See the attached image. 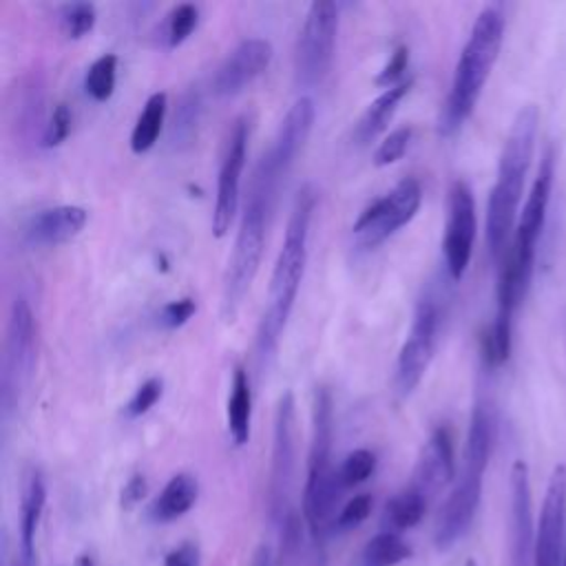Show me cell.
Wrapping results in <instances>:
<instances>
[{
    "instance_id": "35",
    "label": "cell",
    "mask_w": 566,
    "mask_h": 566,
    "mask_svg": "<svg viewBox=\"0 0 566 566\" xmlns=\"http://www.w3.org/2000/svg\"><path fill=\"white\" fill-rule=\"evenodd\" d=\"M161 391H164V380L161 378H148L144 380L135 394L130 396V400L124 405V413L126 418H139L144 416L146 411H150V407L161 398Z\"/></svg>"
},
{
    "instance_id": "28",
    "label": "cell",
    "mask_w": 566,
    "mask_h": 566,
    "mask_svg": "<svg viewBox=\"0 0 566 566\" xmlns=\"http://www.w3.org/2000/svg\"><path fill=\"white\" fill-rule=\"evenodd\" d=\"M303 517L290 509L281 520L279 548L274 555L276 566H301L303 564Z\"/></svg>"
},
{
    "instance_id": "36",
    "label": "cell",
    "mask_w": 566,
    "mask_h": 566,
    "mask_svg": "<svg viewBox=\"0 0 566 566\" xmlns=\"http://www.w3.org/2000/svg\"><path fill=\"white\" fill-rule=\"evenodd\" d=\"M69 133H71V108H69V104L60 102V104H55L49 122L44 124L40 146L55 148L69 137Z\"/></svg>"
},
{
    "instance_id": "40",
    "label": "cell",
    "mask_w": 566,
    "mask_h": 566,
    "mask_svg": "<svg viewBox=\"0 0 566 566\" xmlns=\"http://www.w3.org/2000/svg\"><path fill=\"white\" fill-rule=\"evenodd\" d=\"M148 493V482L142 473H135L128 478V482L122 486V493H119V504L122 509H133L135 504H139Z\"/></svg>"
},
{
    "instance_id": "6",
    "label": "cell",
    "mask_w": 566,
    "mask_h": 566,
    "mask_svg": "<svg viewBox=\"0 0 566 566\" xmlns=\"http://www.w3.org/2000/svg\"><path fill=\"white\" fill-rule=\"evenodd\" d=\"M493 440H495L493 413L489 405L478 402L469 420L460 478L436 517L433 544L438 551H449L469 531L475 517V511L480 506L482 480L493 451Z\"/></svg>"
},
{
    "instance_id": "31",
    "label": "cell",
    "mask_w": 566,
    "mask_h": 566,
    "mask_svg": "<svg viewBox=\"0 0 566 566\" xmlns=\"http://www.w3.org/2000/svg\"><path fill=\"white\" fill-rule=\"evenodd\" d=\"M197 20H199V9L190 2H184V4H177L168 15H166V22H164V40H166V46L168 49H175L179 46L197 27Z\"/></svg>"
},
{
    "instance_id": "12",
    "label": "cell",
    "mask_w": 566,
    "mask_h": 566,
    "mask_svg": "<svg viewBox=\"0 0 566 566\" xmlns=\"http://www.w3.org/2000/svg\"><path fill=\"white\" fill-rule=\"evenodd\" d=\"M475 230L478 217L473 192L462 179H455L447 195V221L442 239L444 265L453 281H460L469 268L475 243Z\"/></svg>"
},
{
    "instance_id": "42",
    "label": "cell",
    "mask_w": 566,
    "mask_h": 566,
    "mask_svg": "<svg viewBox=\"0 0 566 566\" xmlns=\"http://www.w3.org/2000/svg\"><path fill=\"white\" fill-rule=\"evenodd\" d=\"M250 566H276V564H274V553H272V548H270L268 544H259L256 551H254V555H252Z\"/></svg>"
},
{
    "instance_id": "24",
    "label": "cell",
    "mask_w": 566,
    "mask_h": 566,
    "mask_svg": "<svg viewBox=\"0 0 566 566\" xmlns=\"http://www.w3.org/2000/svg\"><path fill=\"white\" fill-rule=\"evenodd\" d=\"M166 106H168V97L164 91H157L146 99V104L133 126V133H130V150L135 155H142L155 146V142L164 128Z\"/></svg>"
},
{
    "instance_id": "26",
    "label": "cell",
    "mask_w": 566,
    "mask_h": 566,
    "mask_svg": "<svg viewBox=\"0 0 566 566\" xmlns=\"http://www.w3.org/2000/svg\"><path fill=\"white\" fill-rule=\"evenodd\" d=\"M411 546L402 542L396 533H378L374 535L363 553H360V564L363 566H396L405 559L411 557Z\"/></svg>"
},
{
    "instance_id": "22",
    "label": "cell",
    "mask_w": 566,
    "mask_h": 566,
    "mask_svg": "<svg viewBox=\"0 0 566 566\" xmlns=\"http://www.w3.org/2000/svg\"><path fill=\"white\" fill-rule=\"evenodd\" d=\"M199 497V484L197 478L190 473H177L172 475L161 493L150 504V517L155 522H172L181 515H186Z\"/></svg>"
},
{
    "instance_id": "7",
    "label": "cell",
    "mask_w": 566,
    "mask_h": 566,
    "mask_svg": "<svg viewBox=\"0 0 566 566\" xmlns=\"http://www.w3.org/2000/svg\"><path fill=\"white\" fill-rule=\"evenodd\" d=\"M35 367V321L27 298L18 296L11 303L4 345H2V365H0V407L2 416L9 418L15 407L22 402L24 391L33 378Z\"/></svg>"
},
{
    "instance_id": "5",
    "label": "cell",
    "mask_w": 566,
    "mask_h": 566,
    "mask_svg": "<svg viewBox=\"0 0 566 566\" xmlns=\"http://www.w3.org/2000/svg\"><path fill=\"white\" fill-rule=\"evenodd\" d=\"M504 40V15L497 7H484L460 51L453 80L438 117L442 137L455 135L471 117Z\"/></svg>"
},
{
    "instance_id": "11",
    "label": "cell",
    "mask_w": 566,
    "mask_h": 566,
    "mask_svg": "<svg viewBox=\"0 0 566 566\" xmlns=\"http://www.w3.org/2000/svg\"><path fill=\"white\" fill-rule=\"evenodd\" d=\"M292 391H285L274 411V436H272V462H270V480H268V509L270 517L281 524L287 509V495L294 475V409Z\"/></svg>"
},
{
    "instance_id": "20",
    "label": "cell",
    "mask_w": 566,
    "mask_h": 566,
    "mask_svg": "<svg viewBox=\"0 0 566 566\" xmlns=\"http://www.w3.org/2000/svg\"><path fill=\"white\" fill-rule=\"evenodd\" d=\"M46 504V484L38 469H29L20 495V546L15 566H38L35 535Z\"/></svg>"
},
{
    "instance_id": "17",
    "label": "cell",
    "mask_w": 566,
    "mask_h": 566,
    "mask_svg": "<svg viewBox=\"0 0 566 566\" xmlns=\"http://www.w3.org/2000/svg\"><path fill=\"white\" fill-rule=\"evenodd\" d=\"M314 124V102L307 95H301L285 113L274 144L263 153L265 164L270 166L272 175L283 184V179L287 177V172L292 170L296 157L301 155L310 130Z\"/></svg>"
},
{
    "instance_id": "39",
    "label": "cell",
    "mask_w": 566,
    "mask_h": 566,
    "mask_svg": "<svg viewBox=\"0 0 566 566\" xmlns=\"http://www.w3.org/2000/svg\"><path fill=\"white\" fill-rule=\"evenodd\" d=\"M197 305L192 298H177V301H170L166 303L159 312H157V323L166 329H177L181 327L184 323L190 321V316L195 314Z\"/></svg>"
},
{
    "instance_id": "23",
    "label": "cell",
    "mask_w": 566,
    "mask_h": 566,
    "mask_svg": "<svg viewBox=\"0 0 566 566\" xmlns=\"http://www.w3.org/2000/svg\"><path fill=\"white\" fill-rule=\"evenodd\" d=\"M228 433L237 447L248 444L250 440V420H252V391L250 380L243 367H237L232 374L230 396H228Z\"/></svg>"
},
{
    "instance_id": "2",
    "label": "cell",
    "mask_w": 566,
    "mask_h": 566,
    "mask_svg": "<svg viewBox=\"0 0 566 566\" xmlns=\"http://www.w3.org/2000/svg\"><path fill=\"white\" fill-rule=\"evenodd\" d=\"M334 402L327 387H316L312 402V442L307 453V480L303 489V520L310 544L305 566H327V537L334 528V506L340 497V484L332 469Z\"/></svg>"
},
{
    "instance_id": "10",
    "label": "cell",
    "mask_w": 566,
    "mask_h": 566,
    "mask_svg": "<svg viewBox=\"0 0 566 566\" xmlns=\"http://www.w3.org/2000/svg\"><path fill=\"white\" fill-rule=\"evenodd\" d=\"M438 325H440L438 303L431 296L420 298L413 312L409 334L396 358L394 385L400 396H409L422 380L436 352Z\"/></svg>"
},
{
    "instance_id": "13",
    "label": "cell",
    "mask_w": 566,
    "mask_h": 566,
    "mask_svg": "<svg viewBox=\"0 0 566 566\" xmlns=\"http://www.w3.org/2000/svg\"><path fill=\"white\" fill-rule=\"evenodd\" d=\"M248 137H250L248 119L239 117L230 130L228 142H226V150H223V159H221L219 177H217V197H214V212H212V234L217 239L228 234V230L237 217Z\"/></svg>"
},
{
    "instance_id": "33",
    "label": "cell",
    "mask_w": 566,
    "mask_h": 566,
    "mask_svg": "<svg viewBox=\"0 0 566 566\" xmlns=\"http://www.w3.org/2000/svg\"><path fill=\"white\" fill-rule=\"evenodd\" d=\"M60 24L66 38L80 40L95 27V7L91 2H71L60 9Z\"/></svg>"
},
{
    "instance_id": "34",
    "label": "cell",
    "mask_w": 566,
    "mask_h": 566,
    "mask_svg": "<svg viewBox=\"0 0 566 566\" xmlns=\"http://www.w3.org/2000/svg\"><path fill=\"white\" fill-rule=\"evenodd\" d=\"M411 135H413L411 126H398V128H394V130L376 146L374 157H371L374 164H376L378 168L389 166V164H396V161L405 155V150H407V146H409V142H411Z\"/></svg>"
},
{
    "instance_id": "16",
    "label": "cell",
    "mask_w": 566,
    "mask_h": 566,
    "mask_svg": "<svg viewBox=\"0 0 566 566\" xmlns=\"http://www.w3.org/2000/svg\"><path fill=\"white\" fill-rule=\"evenodd\" d=\"M272 55V44L263 38H248L239 42L214 71L212 91L219 97L239 95L270 66Z\"/></svg>"
},
{
    "instance_id": "32",
    "label": "cell",
    "mask_w": 566,
    "mask_h": 566,
    "mask_svg": "<svg viewBox=\"0 0 566 566\" xmlns=\"http://www.w3.org/2000/svg\"><path fill=\"white\" fill-rule=\"evenodd\" d=\"M376 469V455L369 449H354L336 471L340 489H352L363 484Z\"/></svg>"
},
{
    "instance_id": "43",
    "label": "cell",
    "mask_w": 566,
    "mask_h": 566,
    "mask_svg": "<svg viewBox=\"0 0 566 566\" xmlns=\"http://www.w3.org/2000/svg\"><path fill=\"white\" fill-rule=\"evenodd\" d=\"M73 566H95V562H93V557L91 555H80L75 562H73Z\"/></svg>"
},
{
    "instance_id": "38",
    "label": "cell",
    "mask_w": 566,
    "mask_h": 566,
    "mask_svg": "<svg viewBox=\"0 0 566 566\" xmlns=\"http://www.w3.org/2000/svg\"><path fill=\"white\" fill-rule=\"evenodd\" d=\"M407 66H409V49L405 46V44H398L396 49H394V53L389 55V60H387V64L380 69V73L376 75V80H374V84L376 86H382V88H391V86H396V84H400L402 80V73L407 71Z\"/></svg>"
},
{
    "instance_id": "30",
    "label": "cell",
    "mask_w": 566,
    "mask_h": 566,
    "mask_svg": "<svg viewBox=\"0 0 566 566\" xmlns=\"http://www.w3.org/2000/svg\"><path fill=\"white\" fill-rule=\"evenodd\" d=\"M42 82L38 75L27 77V86L20 88V97L15 102V122L20 130H33L38 124H42Z\"/></svg>"
},
{
    "instance_id": "29",
    "label": "cell",
    "mask_w": 566,
    "mask_h": 566,
    "mask_svg": "<svg viewBox=\"0 0 566 566\" xmlns=\"http://www.w3.org/2000/svg\"><path fill=\"white\" fill-rule=\"evenodd\" d=\"M115 77H117V55L115 53L99 55L84 75L86 95H91L95 102H106L115 91Z\"/></svg>"
},
{
    "instance_id": "1",
    "label": "cell",
    "mask_w": 566,
    "mask_h": 566,
    "mask_svg": "<svg viewBox=\"0 0 566 566\" xmlns=\"http://www.w3.org/2000/svg\"><path fill=\"white\" fill-rule=\"evenodd\" d=\"M316 206V192L312 186H301L290 219L285 228V237L281 243V250L274 261V270L270 276L268 287V303L261 314L259 327H256V358L259 365H268V360L274 356L281 334L285 329V323L290 318L305 263H307V239H310V223Z\"/></svg>"
},
{
    "instance_id": "21",
    "label": "cell",
    "mask_w": 566,
    "mask_h": 566,
    "mask_svg": "<svg viewBox=\"0 0 566 566\" xmlns=\"http://www.w3.org/2000/svg\"><path fill=\"white\" fill-rule=\"evenodd\" d=\"M413 80H402L400 84L385 88L360 115V119L354 126V139L358 146H367L371 139H376L394 117L400 99L411 91Z\"/></svg>"
},
{
    "instance_id": "37",
    "label": "cell",
    "mask_w": 566,
    "mask_h": 566,
    "mask_svg": "<svg viewBox=\"0 0 566 566\" xmlns=\"http://www.w3.org/2000/svg\"><path fill=\"white\" fill-rule=\"evenodd\" d=\"M371 504H374V500H371L369 493L354 495V497L340 509V513L336 515L334 528H336V531H349V528L360 526V524L369 517Z\"/></svg>"
},
{
    "instance_id": "18",
    "label": "cell",
    "mask_w": 566,
    "mask_h": 566,
    "mask_svg": "<svg viewBox=\"0 0 566 566\" xmlns=\"http://www.w3.org/2000/svg\"><path fill=\"white\" fill-rule=\"evenodd\" d=\"M453 475H455L453 436H451L449 427L440 424L431 431L429 440L424 442L409 486L429 500L440 489H444L453 480Z\"/></svg>"
},
{
    "instance_id": "25",
    "label": "cell",
    "mask_w": 566,
    "mask_h": 566,
    "mask_svg": "<svg viewBox=\"0 0 566 566\" xmlns=\"http://www.w3.org/2000/svg\"><path fill=\"white\" fill-rule=\"evenodd\" d=\"M199 117H201V93L197 88H188L177 99V108L170 117L168 142L172 148H181V146L190 144V139L197 130Z\"/></svg>"
},
{
    "instance_id": "27",
    "label": "cell",
    "mask_w": 566,
    "mask_h": 566,
    "mask_svg": "<svg viewBox=\"0 0 566 566\" xmlns=\"http://www.w3.org/2000/svg\"><path fill=\"white\" fill-rule=\"evenodd\" d=\"M427 502H429V500H427L422 493H418L416 489L407 486L405 491L396 493V495L387 502V506H385V517H387V522H389L394 528H398V531L413 528V526L422 520V515H424V511H427Z\"/></svg>"
},
{
    "instance_id": "15",
    "label": "cell",
    "mask_w": 566,
    "mask_h": 566,
    "mask_svg": "<svg viewBox=\"0 0 566 566\" xmlns=\"http://www.w3.org/2000/svg\"><path fill=\"white\" fill-rule=\"evenodd\" d=\"M511 522H509V557L511 566H533L535 522L531 478L526 462L517 460L511 467Z\"/></svg>"
},
{
    "instance_id": "44",
    "label": "cell",
    "mask_w": 566,
    "mask_h": 566,
    "mask_svg": "<svg viewBox=\"0 0 566 566\" xmlns=\"http://www.w3.org/2000/svg\"><path fill=\"white\" fill-rule=\"evenodd\" d=\"M462 566H478V562L475 559H467Z\"/></svg>"
},
{
    "instance_id": "9",
    "label": "cell",
    "mask_w": 566,
    "mask_h": 566,
    "mask_svg": "<svg viewBox=\"0 0 566 566\" xmlns=\"http://www.w3.org/2000/svg\"><path fill=\"white\" fill-rule=\"evenodd\" d=\"M422 201V188L416 177L400 179L387 195L367 206L352 226L358 248L371 250L407 226Z\"/></svg>"
},
{
    "instance_id": "8",
    "label": "cell",
    "mask_w": 566,
    "mask_h": 566,
    "mask_svg": "<svg viewBox=\"0 0 566 566\" xmlns=\"http://www.w3.org/2000/svg\"><path fill=\"white\" fill-rule=\"evenodd\" d=\"M338 33V7L329 0L310 4L294 46V77L301 88H316L327 77Z\"/></svg>"
},
{
    "instance_id": "4",
    "label": "cell",
    "mask_w": 566,
    "mask_h": 566,
    "mask_svg": "<svg viewBox=\"0 0 566 566\" xmlns=\"http://www.w3.org/2000/svg\"><path fill=\"white\" fill-rule=\"evenodd\" d=\"M539 113L535 104H526L517 111L509 135L504 139L495 184L486 201V248L493 259H500L509 250V239L517 223L522 190L526 172L533 159L537 137Z\"/></svg>"
},
{
    "instance_id": "3",
    "label": "cell",
    "mask_w": 566,
    "mask_h": 566,
    "mask_svg": "<svg viewBox=\"0 0 566 566\" xmlns=\"http://www.w3.org/2000/svg\"><path fill=\"white\" fill-rule=\"evenodd\" d=\"M281 181L272 175L270 166L261 157L243 203L232 256L228 261L226 274H223V287H221V318L226 323H234L237 314L243 305V298L248 290L254 283V276L261 265L265 234H268V221L279 195Z\"/></svg>"
},
{
    "instance_id": "19",
    "label": "cell",
    "mask_w": 566,
    "mask_h": 566,
    "mask_svg": "<svg viewBox=\"0 0 566 566\" xmlns=\"http://www.w3.org/2000/svg\"><path fill=\"white\" fill-rule=\"evenodd\" d=\"M88 212L82 206H53L33 214L24 228L29 245H60L82 232Z\"/></svg>"
},
{
    "instance_id": "14",
    "label": "cell",
    "mask_w": 566,
    "mask_h": 566,
    "mask_svg": "<svg viewBox=\"0 0 566 566\" xmlns=\"http://www.w3.org/2000/svg\"><path fill=\"white\" fill-rule=\"evenodd\" d=\"M566 553V467L557 464L548 478L535 531L533 566H562Z\"/></svg>"
},
{
    "instance_id": "41",
    "label": "cell",
    "mask_w": 566,
    "mask_h": 566,
    "mask_svg": "<svg viewBox=\"0 0 566 566\" xmlns=\"http://www.w3.org/2000/svg\"><path fill=\"white\" fill-rule=\"evenodd\" d=\"M164 566H199V548L192 542H184L175 546L166 559Z\"/></svg>"
}]
</instances>
